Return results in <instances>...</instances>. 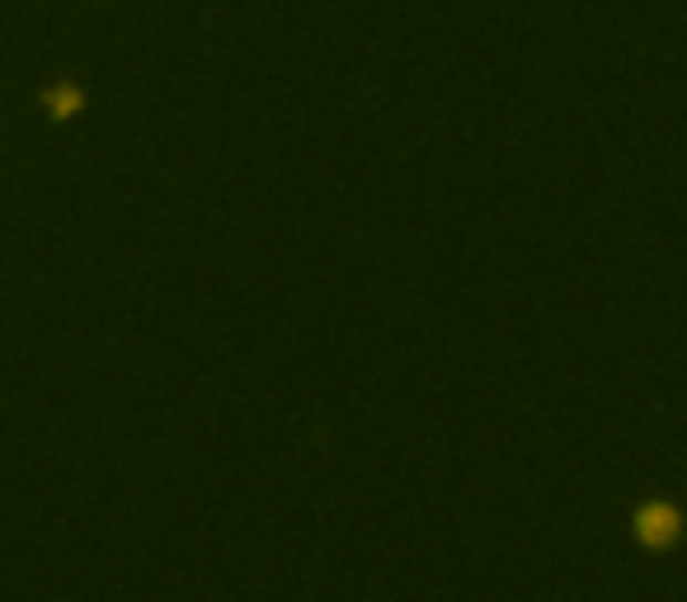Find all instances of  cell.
Returning a JSON list of instances; mask_svg holds the SVG:
<instances>
[{
  "label": "cell",
  "mask_w": 687,
  "mask_h": 602,
  "mask_svg": "<svg viewBox=\"0 0 687 602\" xmlns=\"http://www.w3.org/2000/svg\"><path fill=\"white\" fill-rule=\"evenodd\" d=\"M683 532V513L674 504H664V499H649L636 508V537L649 546V551H664V546H674Z\"/></svg>",
  "instance_id": "cell-1"
},
{
  "label": "cell",
  "mask_w": 687,
  "mask_h": 602,
  "mask_svg": "<svg viewBox=\"0 0 687 602\" xmlns=\"http://www.w3.org/2000/svg\"><path fill=\"white\" fill-rule=\"evenodd\" d=\"M43 108H48V118H58V123L76 118V113L85 108V90H81V85H71V81L48 85V90H43Z\"/></svg>",
  "instance_id": "cell-2"
}]
</instances>
